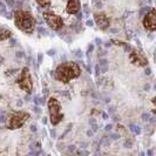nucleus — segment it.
Instances as JSON below:
<instances>
[{
  "label": "nucleus",
  "mask_w": 156,
  "mask_h": 156,
  "mask_svg": "<svg viewBox=\"0 0 156 156\" xmlns=\"http://www.w3.org/2000/svg\"><path fill=\"white\" fill-rule=\"evenodd\" d=\"M81 74V68L76 62H63L56 67L54 72V78L61 83H68L78 79Z\"/></svg>",
  "instance_id": "obj_1"
},
{
  "label": "nucleus",
  "mask_w": 156,
  "mask_h": 156,
  "mask_svg": "<svg viewBox=\"0 0 156 156\" xmlns=\"http://www.w3.org/2000/svg\"><path fill=\"white\" fill-rule=\"evenodd\" d=\"M14 23L23 33H33L37 20L32 16V13L27 11H16L14 13Z\"/></svg>",
  "instance_id": "obj_2"
},
{
  "label": "nucleus",
  "mask_w": 156,
  "mask_h": 156,
  "mask_svg": "<svg viewBox=\"0 0 156 156\" xmlns=\"http://www.w3.org/2000/svg\"><path fill=\"white\" fill-rule=\"evenodd\" d=\"M48 106V113H49V119H51V123L53 126L59 125L63 120V113L61 110V105L55 98H49V100L47 102Z\"/></svg>",
  "instance_id": "obj_3"
},
{
  "label": "nucleus",
  "mask_w": 156,
  "mask_h": 156,
  "mask_svg": "<svg viewBox=\"0 0 156 156\" xmlns=\"http://www.w3.org/2000/svg\"><path fill=\"white\" fill-rule=\"evenodd\" d=\"M30 120V114L26 112H16L7 120V128L9 130L20 129Z\"/></svg>",
  "instance_id": "obj_4"
},
{
  "label": "nucleus",
  "mask_w": 156,
  "mask_h": 156,
  "mask_svg": "<svg viewBox=\"0 0 156 156\" xmlns=\"http://www.w3.org/2000/svg\"><path fill=\"white\" fill-rule=\"evenodd\" d=\"M16 83H18V86L21 90L28 94L32 93V90H33V81H32L31 72L27 67H23L21 69L20 75L16 80Z\"/></svg>",
  "instance_id": "obj_5"
},
{
  "label": "nucleus",
  "mask_w": 156,
  "mask_h": 156,
  "mask_svg": "<svg viewBox=\"0 0 156 156\" xmlns=\"http://www.w3.org/2000/svg\"><path fill=\"white\" fill-rule=\"evenodd\" d=\"M44 19L45 23L48 25V27L53 31H59L60 28H62L63 20L60 16H58L54 12H44Z\"/></svg>",
  "instance_id": "obj_6"
},
{
  "label": "nucleus",
  "mask_w": 156,
  "mask_h": 156,
  "mask_svg": "<svg viewBox=\"0 0 156 156\" xmlns=\"http://www.w3.org/2000/svg\"><path fill=\"white\" fill-rule=\"evenodd\" d=\"M129 61L137 66V67H144L148 65V61L146 59V56L141 53L140 51L137 49H132L130 53H129Z\"/></svg>",
  "instance_id": "obj_7"
},
{
  "label": "nucleus",
  "mask_w": 156,
  "mask_h": 156,
  "mask_svg": "<svg viewBox=\"0 0 156 156\" xmlns=\"http://www.w3.org/2000/svg\"><path fill=\"white\" fill-rule=\"evenodd\" d=\"M143 27L148 32H154L156 30V11L155 8H151L150 12L146 14L143 18Z\"/></svg>",
  "instance_id": "obj_8"
},
{
  "label": "nucleus",
  "mask_w": 156,
  "mask_h": 156,
  "mask_svg": "<svg viewBox=\"0 0 156 156\" xmlns=\"http://www.w3.org/2000/svg\"><path fill=\"white\" fill-rule=\"evenodd\" d=\"M94 20L95 23L100 30H107L110 25V19L105 12H98L94 14Z\"/></svg>",
  "instance_id": "obj_9"
},
{
  "label": "nucleus",
  "mask_w": 156,
  "mask_h": 156,
  "mask_svg": "<svg viewBox=\"0 0 156 156\" xmlns=\"http://www.w3.org/2000/svg\"><path fill=\"white\" fill-rule=\"evenodd\" d=\"M80 8H81V2H80V0H68V2H67V5H66V12H67L68 14L74 16V14L79 13Z\"/></svg>",
  "instance_id": "obj_10"
},
{
  "label": "nucleus",
  "mask_w": 156,
  "mask_h": 156,
  "mask_svg": "<svg viewBox=\"0 0 156 156\" xmlns=\"http://www.w3.org/2000/svg\"><path fill=\"white\" fill-rule=\"evenodd\" d=\"M12 37V31L5 27H0V41H5Z\"/></svg>",
  "instance_id": "obj_11"
},
{
  "label": "nucleus",
  "mask_w": 156,
  "mask_h": 156,
  "mask_svg": "<svg viewBox=\"0 0 156 156\" xmlns=\"http://www.w3.org/2000/svg\"><path fill=\"white\" fill-rule=\"evenodd\" d=\"M37 2H38V5L40 7L42 8L51 7V0H37Z\"/></svg>",
  "instance_id": "obj_12"
}]
</instances>
